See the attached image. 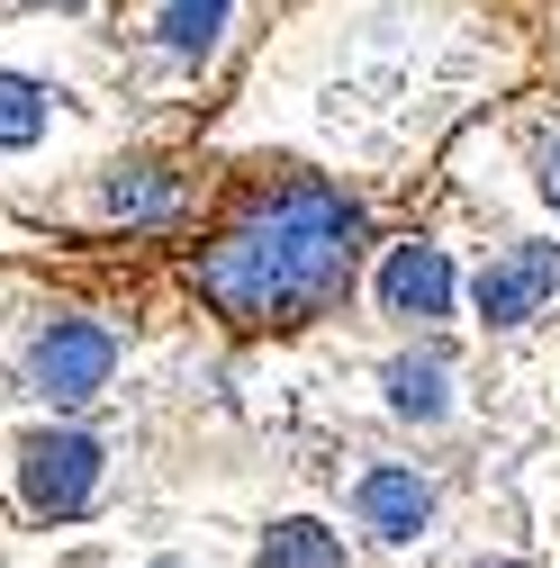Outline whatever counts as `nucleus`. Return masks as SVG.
I'll return each mask as SVG.
<instances>
[{
	"label": "nucleus",
	"mask_w": 560,
	"mask_h": 568,
	"mask_svg": "<svg viewBox=\"0 0 560 568\" xmlns=\"http://www.w3.org/2000/svg\"><path fill=\"white\" fill-rule=\"evenodd\" d=\"M362 271V207L299 163H244L218 226L199 235V298L227 334H280L334 316Z\"/></svg>",
	"instance_id": "f257e3e1"
},
{
	"label": "nucleus",
	"mask_w": 560,
	"mask_h": 568,
	"mask_svg": "<svg viewBox=\"0 0 560 568\" xmlns=\"http://www.w3.org/2000/svg\"><path fill=\"white\" fill-rule=\"evenodd\" d=\"M118 371V334L91 325V316H54L37 343H28V388L46 406H91Z\"/></svg>",
	"instance_id": "f03ea898"
},
{
	"label": "nucleus",
	"mask_w": 560,
	"mask_h": 568,
	"mask_svg": "<svg viewBox=\"0 0 560 568\" xmlns=\"http://www.w3.org/2000/svg\"><path fill=\"white\" fill-rule=\"evenodd\" d=\"M19 496H28V515H82L91 496H100V443L73 434V424H54V434H28L19 443Z\"/></svg>",
	"instance_id": "7ed1b4c3"
},
{
	"label": "nucleus",
	"mask_w": 560,
	"mask_h": 568,
	"mask_svg": "<svg viewBox=\"0 0 560 568\" xmlns=\"http://www.w3.org/2000/svg\"><path fill=\"white\" fill-rule=\"evenodd\" d=\"M551 290H560V244H507L479 271V325L516 334V325H533L551 307Z\"/></svg>",
	"instance_id": "20e7f679"
},
{
	"label": "nucleus",
	"mask_w": 560,
	"mask_h": 568,
	"mask_svg": "<svg viewBox=\"0 0 560 568\" xmlns=\"http://www.w3.org/2000/svg\"><path fill=\"white\" fill-rule=\"evenodd\" d=\"M353 515H362V532H380V541H416L434 524V478L416 469V460H371L362 478H353Z\"/></svg>",
	"instance_id": "39448f33"
},
{
	"label": "nucleus",
	"mask_w": 560,
	"mask_h": 568,
	"mask_svg": "<svg viewBox=\"0 0 560 568\" xmlns=\"http://www.w3.org/2000/svg\"><path fill=\"white\" fill-rule=\"evenodd\" d=\"M380 307L398 325H443L452 316V262L434 244H398L389 271H380Z\"/></svg>",
	"instance_id": "423d86ee"
},
{
	"label": "nucleus",
	"mask_w": 560,
	"mask_h": 568,
	"mask_svg": "<svg viewBox=\"0 0 560 568\" xmlns=\"http://www.w3.org/2000/svg\"><path fill=\"white\" fill-rule=\"evenodd\" d=\"M253 568H353V559H343V532H326L317 515H290V524L262 532Z\"/></svg>",
	"instance_id": "0eeeda50"
},
{
	"label": "nucleus",
	"mask_w": 560,
	"mask_h": 568,
	"mask_svg": "<svg viewBox=\"0 0 560 568\" xmlns=\"http://www.w3.org/2000/svg\"><path fill=\"white\" fill-rule=\"evenodd\" d=\"M389 406L416 415V424H434L443 415V362H389Z\"/></svg>",
	"instance_id": "6e6552de"
},
{
	"label": "nucleus",
	"mask_w": 560,
	"mask_h": 568,
	"mask_svg": "<svg viewBox=\"0 0 560 568\" xmlns=\"http://www.w3.org/2000/svg\"><path fill=\"white\" fill-rule=\"evenodd\" d=\"M218 28H227V0H172V10H163V45L172 54H208Z\"/></svg>",
	"instance_id": "1a4fd4ad"
},
{
	"label": "nucleus",
	"mask_w": 560,
	"mask_h": 568,
	"mask_svg": "<svg viewBox=\"0 0 560 568\" xmlns=\"http://www.w3.org/2000/svg\"><path fill=\"white\" fill-rule=\"evenodd\" d=\"M37 126H46V109H37V82L0 73V145H37Z\"/></svg>",
	"instance_id": "9d476101"
},
{
	"label": "nucleus",
	"mask_w": 560,
	"mask_h": 568,
	"mask_svg": "<svg viewBox=\"0 0 560 568\" xmlns=\"http://www.w3.org/2000/svg\"><path fill=\"white\" fill-rule=\"evenodd\" d=\"M524 163H533V190L560 207V135H551V126H533V135H524Z\"/></svg>",
	"instance_id": "9b49d317"
}]
</instances>
